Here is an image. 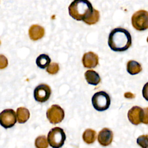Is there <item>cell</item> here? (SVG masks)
<instances>
[{
	"label": "cell",
	"instance_id": "cell-1",
	"mask_svg": "<svg viewBox=\"0 0 148 148\" xmlns=\"http://www.w3.org/2000/svg\"><path fill=\"white\" fill-rule=\"evenodd\" d=\"M108 45L114 51H124L132 44L130 33L125 28L118 27L111 31L108 38Z\"/></svg>",
	"mask_w": 148,
	"mask_h": 148
},
{
	"label": "cell",
	"instance_id": "cell-2",
	"mask_svg": "<svg viewBox=\"0 0 148 148\" xmlns=\"http://www.w3.org/2000/svg\"><path fill=\"white\" fill-rule=\"evenodd\" d=\"M69 15L77 21H84L93 13L94 8L88 0H74L68 7Z\"/></svg>",
	"mask_w": 148,
	"mask_h": 148
},
{
	"label": "cell",
	"instance_id": "cell-3",
	"mask_svg": "<svg viewBox=\"0 0 148 148\" xmlns=\"http://www.w3.org/2000/svg\"><path fill=\"white\" fill-rule=\"evenodd\" d=\"M47 139L51 147L60 148L64 145L66 135L64 130L57 127L51 129L48 133Z\"/></svg>",
	"mask_w": 148,
	"mask_h": 148
},
{
	"label": "cell",
	"instance_id": "cell-4",
	"mask_svg": "<svg viewBox=\"0 0 148 148\" xmlns=\"http://www.w3.org/2000/svg\"><path fill=\"white\" fill-rule=\"evenodd\" d=\"M93 107L97 111H104L109 108L110 98L108 93L101 91L95 92L91 99Z\"/></svg>",
	"mask_w": 148,
	"mask_h": 148
},
{
	"label": "cell",
	"instance_id": "cell-5",
	"mask_svg": "<svg viewBox=\"0 0 148 148\" xmlns=\"http://www.w3.org/2000/svg\"><path fill=\"white\" fill-rule=\"evenodd\" d=\"M133 27L137 31H145L148 29V12L139 10L135 12L131 17Z\"/></svg>",
	"mask_w": 148,
	"mask_h": 148
},
{
	"label": "cell",
	"instance_id": "cell-6",
	"mask_svg": "<svg viewBox=\"0 0 148 148\" xmlns=\"http://www.w3.org/2000/svg\"><path fill=\"white\" fill-rule=\"evenodd\" d=\"M65 116L64 111L58 105H53L46 112V117L51 124H57L62 121Z\"/></svg>",
	"mask_w": 148,
	"mask_h": 148
},
{
	"label": "cell",
	"instance_id": "cell-7",
	"mask_svg": "<svg viewBox=\"0 0 148 148\" xmlns=\"http://www.w3.org/2000/svg\"><path fill=\"white\" fill-rule=\"evenodd\" d=\"M16 123V113L13 109H6L0 113V124L5 128L13 127Z\"/></svg>",
	"mask_w": 148,
	"mask_h": 148
},
{
	"label": "cell",
	"instance_id": "cell-8",
	"mask_svg": "<svg viewBox=\"0 0 148 148\" xmlns=\"http://www.w3.org/2000/svg\"><path fill=\"white\" fill-rule=\"evenodd\" d=\"M50 87L46 84H40L37 86L34 91L35 99L39 102L47 101L51 95Z\"/></svg>",
	"mask_w": 148,
	"mask_h": 148
},
{
	"label": "cell",
	"instance_id": "cell-9",
	"mask_svg": "<svg viewBox=\"0 0 148 148\" xmlns=\"http://www.w3.org/2000/svg\"><path fill=\"white\" fill-rule=\"evenodd\" d=\"M143 109L138 106L132 107L128 112L127 116L129 121L134 125H138L142 123Z\"/></svg>",
	"mask_w": 148,
	"mask_h": 148
},
{
	"label": "cell",
	"instance_id": "cell-10",
	"mask_svg": "<svg viewBox=\"0 0 148 148\" xmlns=\"http://www.w3.org/2000/svg\"><path fill=\"white\" fill-rule=\"evenodd\" d=\"M113 138V132L108 128H103L101 130L98 135V141L103 146L109 145Z\"/></svg>",
	"mask_w": 148,
	"mask_h": 148
},
{
	"label": "cell",
	"instance_id": "cell-11",
	"mask_svg": "<svg viewBox=\"0 0 148 148\" xmlns=\"http://www.w3.org/2000/svg\"><path fill=\"white\" fill-rule=\"evenodd\" d=\"M82 63L85 68H95L98 64V57L92 51L86 53L83 56Z\"/></svg>",
	"mask_w": 148,
	"mask_h": 148
},
{
	"label": "cell",
	"instance_id": "cell-12",
	"mask_svg": "<svg viewBox=\"0 0 148 148\" xmlns=\"http://www.w3.org/2000/svg\"><path fill=\"white\" fill-rule=\"evenodd\" d=\"M29 36L31 40H37L41 39L45 35L44 28L39 25H32L28 31Z\"/></svg>",
	"mask_w": 148,
	"mask_h": 148
},
{
	"label": "cell",
	"instance_id": "cell-13",
	"mask_svg": "<svg viewBox=\"0 0 148 148\" xmlns=\"http://www.w3.org/2000/svg\"><path fill=\"white\" fill-rule=\"evenodd\" d=\"M84 77L87 82L91 85L96 86L101 82L99 74L93 70H88L84 73Z\"/></svg>",
	"mask_w": 148,
	"mask_h": 148
},
{
	"label": "cell",
	"instance_id": "cell-14",
	"mask_svg": "<svg viewBox=\"0 0 148 148\" xmlns=\"http://www.w3.org/2000/svg\"><path fill=\"white\" fill-rule=\"evenodd\" d=\"M142 70L141 65L134 60H130L127 64V71L132 75H136L140 73Z\"/></svg>",
	"mask_w": 148,
	"mask_h": 148
},
{
	"label": "cell",
	"instance_id": "cell-15",
	"mask_svg": "<svg viewBox=\"0 0 148 148\" xmlns=\"http://www.w3.org/2000/svg\"><path fill=\"white\" fill-rule=\"evenodd\" d=\"M16 114L17 121L20 124L25 123L29 119L30 116L29 110L24 107L18 108L17 109Z\"/></svg>",
	"mask_w": 148,
	"mask_h": 148
},
{
	"label": "cell",
	"instance_id": "cell-16",
	"mask_svg": "<svg viewBox=\"0 0 148 148\" xmlns=\"http://www.w3.org/2000/svg\"><path fill=\"white\" fill-rule=\"evenodd\" d=\"M96 132L90 128L86 129L82 135L84 142L87 144H91L94 142L96 139Z\"/></svg>",
	"mask_w": 148,
	"mask_h": 148
},
{
	"label": "cell",
	"instance_id": "cell-17",
	"mask_svg": "<svg viewBox=\"0 0 148 148\" xmlns=\"http://www.w3.org/2000/svg\"><path fill=\"white\" fill-rule=\"evenodd\" d=\"M50 58L48 55L45 54H42L39 55L36 60V64L37 66L42 69L47 67L50 65Z\"/></svg>",
	"mask_w": 148,
	"mask_h": 148
},
{
	"label": "cell",
	"instance_id": "cell-18",
	"mask_svg": "<svg viewBox=\"0 0 148 148\" xmlns=\"http://www.w3.org/2000/svg\"><path fill=\"white\" fill-rule=\"evenodd\" d=\"M48 140L45 135L38 136L35 141V145L36 148H47Z\"/></svg>",
	"mask_w": 148,
	"mask_h": 148
},
{
	"label": "cell",
	"instance_id": "cell-19",
	"mask_svg": "<svg viewBox=\"0 0 148 148\" xmlns=\"http://www.w3.org/2000/svg\"><path fill=\"white\" fill-rule=\"evenodd\" d=\"M99 13L97 10L94 9L92 14L88 18L84 20L83 21L87 24L92 25L97 23L99 21Z\"/></svg>",
	"mask_w": 148,
	"mask_h": 148
},
{
	"label": "cell",
	"instance_id": "cell-20",
	"mask_svg": "<svg viewBox=\"0 0 148 148\" xmlns=\"http://www.w3.org/2000/svg\"><path fill=\"white\" fill-rule=\"evenodd\" d=\"M136 143L142 148H148V135L139 136L136 139Z\"/></svg>",
	"mask_w": 148,
	"mask_h": 148
},
{
	"label": "cell",
	"instance_id": "cell-21",
	"mask_svg": "<svg viewBox=\"0 0 148 148\" xmlns=\"http://www.w3.org/2000/svg\"><path fill=\"white\" fill-rule=\"evenodd\" d=\"M59 65L57 63L52 62L47 67L46 71L51 75H54L57 73L59 71Z\"/></svg>",
	"mask_w": 148,
	"mask_h": 148
},
{
	"label": "cell",
	"instance_id": "cell-22",
	"mask_svg": "<svg viewBox=\"0 0 148 148\" xmlns=\"http://www.w3.org/2000/svg\"><path fill=\"white\" fill-rule=\"evenodd\" d=\"M142 123L148 124V107L143 108V114L142 116Z\"/></svg>",
	"mask_w": 148,
	"mask_h": 148
},
{
	"label": "cell",
	"instance_id": "cell-23",
	"mask_svg": "<svg viewBox=\"0 0 148 148\" xmlns=\"http://www.w3.org/2000/svg\"><path fill=\"white\" fill-rule=\"evenodd\" d=\"M142 95L143 97L148 101V82H147L142 88Z\"/></svg>",
	"mask_w": 148,
	"mask_h": 148
},
{
	"label": "cell",
	"instance_id": "cell-24",
	"mask_svg": "<svg viewBox=\"0 0 148 148\" xmlns=\"http://www.w3.org/2000/svg\"><path fill=\"white\" fill-rule=\"evenodd\" d=\"M124 96H125V97L128 98H134V94H131V92H126V93L124 94Z\"/></svg>",
	"mask_w": 148,
	"mask_h": 148
}]
</instances>
